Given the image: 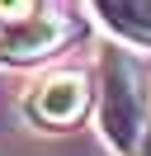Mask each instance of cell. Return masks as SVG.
<instances>
[{
	"mask_svg": "<svg viewBox=\"0 0 151 156\" xmlns=\"http://www.w3.org/2000/svg\"><path fill=\"white\" fill-rule=\"evenodd\" d=\"M99 133L118 156H137L146 137V76L123 48L99 62Z\"/></svg>",
	"mask_w": 151,
	"mask_h": 156,
	"instance_id": "6da1fadb",
	"label": "cell"
},
{
	"mask_svg": "<svg viewBox=\"0 0 151 156\" xmlns=\"http://www.w3.org/2000/svg\"><path fill=\"white\" fill-rule=\"evenodd\" d=\"M85 104H90V80L80 76V71H52L47 80H38L33 90H28V118L43 128H71L76 118L85 114Z\"/></svg>",
	"mask_w": 151,
	"mask_h": 156,
	"instance_id": "7a4b0ae2",
	"label": "cell"
},
{
	"mask_svg": "<svg viewBox=\"0 0 151 156\" xmlns=\"http://www.w3.org/2000/svg\"><path fill=\"white\" fill-rule=\"evenodd\" d=\"M71 38V24L61 14H28V19L9 24V33L0 38V62L19 66V62H38L47 52H57Z\"/></svg>",
	"mask_w": 151,
	"mask_h": 156,
	"instance_id": "3957f363",
	"label": "cell"
},
{
	"mask_svg": "<svg viewBox=\"0 0 151 156\" xmlns=\"http://www.w3.org/2000/svg\"><path fill=\"white\" fill-rule=\"evenodd\" d=\"M90 10L99 14V24L109 33H118L123 43L151 48V0H90Z\"/></svg>",
	"mask_w": 151,
	"mask_h": 156,
	"instance_id": "277c9868",
	"label": "cell"
},
{
	"mask_svg": "<svg viewBox=\"0 0 151 156\" xmlns=\"http://www.w3.org/2000/svg\"><path fill=\"white\" fill-rule=\"evenodd\" d=\"M33 5H38V0H0V19H5V24H19V19H28V14H38Z\"/></svg>",
	"mask_w": 151,
	"mask_h": 156,
	"instance_id": "5b68a950",
	"label": "cell"
},
{
	"mask_svg": "<svg viewBox=\"0 0 151 156\" xmlns=\"http://www.w3.org/2000/svg\"><path fill=\"white\" fill-rule=\"evenodd\" d=\"M137 156H151V123H146V137H142V147H137Z\"/></svg>",
	"mask_w": 151,
	"mask_h": 156,
	"instance_id": "8992f818",
	"label": "cell"
}]
</instances>
